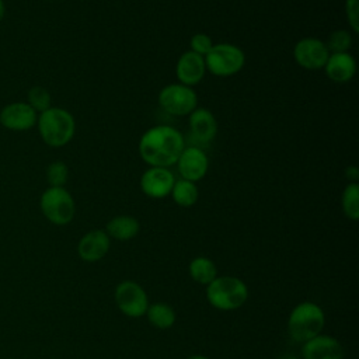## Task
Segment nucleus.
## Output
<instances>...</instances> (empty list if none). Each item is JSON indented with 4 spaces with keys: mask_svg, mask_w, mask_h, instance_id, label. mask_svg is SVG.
<instances>
[{
    "mask_svg": "<svg viewBox=\"0 0 359 359\" xmlns=\"http://www.w3.org/2000/svg\"><path fill=\"white\" fill-rule=\"evenodd\" d=\"M185 147L180 130L168 125H157L147 129L139 140V154L149 167L174 165Z\"/></svg>",
    "mask_w": 359,
    "mask_h": 359,
    "instance_id": "f257e3e1",
    "label": "nucleus"
},
{
    "mask_svg": "<svg viewBox=\"0 0 359 359\" xmlns=\"http://www.w3.org/2000/svg\"><path fill=\"white\" fill-rule=\"evenodd\" d=\"M36 128L41 139L50 147L66 146L74 136V116L65 108L50 107L38 114Z\"/></svg>",
    "mask_w": 359,
    "mask_h": 359,
    "instance_id": "f03ea898",
    "label": "nucleus"
},
{
    "mask_svg": "<svg viewBox=\"0 0 359 359\" xmlns=\"http://www.w3.org/2000/svg\"><path fill=\"white\" fill-rule=\"evenodd\" d=\"M325 324L323 309L313 302L299 303L290 313L287 320V332L296 342L306 341L321 334Z\"/></svg>",
    "mask_w": 359,
    "mask_h": 359,
    "instance_id": "7ed1b4c3",
    "label": "nucleus"
},
{
    "mask_svg": "<svg viewBox=\"0 0 359 359\" xmlns=\"http://www.w3.org/2000/svg\"><path fill=\"white\" fill-rule=\"evenodd\" d=\"M247 297V285L234 276H216L206 287V299L217 310H236L245 303Z\"/></svg>",
    "mask_w": 359,
    "mask_h": 359,
    "instance_id": "20e7f679",
    "label": "nucleus"
},
{
    "mask_svg": "<svg viewBox=\"0 0 359 359\" xmlns=\"http://www.w3.org/2000/svg\"><path fill=\"white\" fill-rule=\"evenodd\" d=\"M206 72L217 77H230L237 74L245 65V53L233 43H215L203 56Z\"/></svg>",
    "mask_w": 359,
    "mask_h": 359,
    "instance_id": "39448f33",
    "label": "nucleus"
},
{
    "mask_svg": "<svg viewBox=\"0 0 359 359\" xmlns=\"http://www.w3.org/2000/svg\"><path fill=\"white\" fill-rule=\"evenodd\" d=\"M39 206L43 216L57 226L70 223L76 212L74 199L65 187L46 188L41 195Z\"/></svg>",
    "mask_w": 359,
    "mask_h": 359,
    "instance_id": "423d86ee",
    "label": "nucleus"
},
{
    "mask_svg": "<svg viewBox=\"0 0 359 359\" xmlns=\"http://www.w3.org/2000/svg\"><path fill=\"white\" fill-rule=\"evenodd\" d=\"M158 104L172 116H187L198 107V95L189 86L171 83L160 90Z\"/></svg>",
    "mask_w": 359,
    "mask_h": 359,
    "instance_id": "0eeeda50",
    "label": "nucleus"
},
{
    "mask_svg": "<svg viewBox=\"0 0 359 359\" xmlns=\"http://www.w3.org/2000/svg\"><path fill=\"white\" fill-rule=\"evenodd\" d=\"M115 302L119 310L132 318L144 316L149 307V299L144 289L133 280H123L116 286Z\"/></svg>",
    "mask_w": 359,
    "mask_h": 359,
    "instance_id": "6e6552de",
    "label": "nucleus"
},
{
    "mask_svg": "<svg viewBox=\"0 0 359 359\" xmlns=\"http://www.w3.org/2000/svg\"><path fill=\"white\" fill-rule=\"evenodd\" d=\"M330 50L325 46V42L314 38L306 36L296 42L293 48V57L296 63L306 70H320L325 66Z\"/></svg>",
    "mask_w": 359,
    "mask_h": 359,
    "instance_id": "1a4fd4ad",
    "label": "nucleus"
},
{
    "mask_svg": "<svg viewBox=\"0 0 359 359\" xmlns=\"http://www.w3.org/2000/svg\"><path fill=\"white\" fill-rule=\"evenodd\" d=\"M38 112L27 101H15L4 105L0 111L3 128L14 132H24L36 125Z\"/></svg>",
    "mask_w": 359,
    "mask_h": 359,
    "instance_id": "9d476101",
    "label": "nucleus"
},
{
    "mask_svg": "<svg viewBox=\"0 0 359 359\" xmlns=\"http://www.w3.org/2000/svg\"><path fill=\"white\" fill-rule=\"evenodd\" d=\"M174 182V174L168 168L149 167L140 177V189L149 198L163 199L170 195Z\"/></svg>",
    "mask_w": 359,
    "mask_h": 359,
    "instance_id": "9b49d317",
    "label": "nucleus"
},
{
    "mask_svg": "<svg viewBox=\"0 0 359 359\" xmlns=\"http://www.w3.org/2000/svg\"><path fill=\"white\" fill-rule=\"evenodd\" d=\"M175 164L181 178L196 182L206 175L209 158L202 149L196 146H185Z\"/></svg>",
    "mask_w": 359,
    "mask_h": 359,
    "instance_id": "f8f14e48",
    "label": "nucleus"
},
{
    "mask_svg": "<svg viewBox=\"0 0 359 359\" xmlns=\"http://www.w3.org/2000/svg\"><path fill=\"white\" fill-rule=\"evenodd\" d=\"M206 74V65L203 56L187 50L184 52L175 65V76L178 83L194 87L202 81Z\"/></svg>",
    "mask_w": 359,
    "mask_h": 359,
    "instance_id": "ddd939ff",
    "label": "nucleus"
},
{
    "mask_svg": "<svg viewBox=\"0 0 359 359\" xmlns=\"http://www.w3.org/2000/svg\"><path fill=\"white\" fill-rule=\"evenodd\" d=\"M302 355L304 359H342L344 349L334 337L320 334L303 344Z\"/></svg>",
    "mask_w": 359,
    "mask_h": 359,
    "instance_id": "4468645a",
    "label": "nucleus"
},
{
    "mask_svg": "<svg viewBox=\"0 0 359 359\" xmlns=\"http://www.w3.org/2000/svg\"><path fill=\"white\" fill-rule=\"evenodd\" d=\"M188 116L189 132L196 142L209 143L216 137L217 121L209 109L196 107Z\"/></svg>",
    "mask_w": 359,
    "mask_h": 359,
    "instance_id": "2eb2a0df",
    "label": "nucleus"
},
{
    "mask_svg": "<svg viewBox=\"0 0 359 359\" xmlns=\"http://www.w3.org/2000/svg\"><path fill=\"white\" fill-rule=\"evenodd\" d=\"M109 244L111 238L104 230H91L80 238L77 251L83 261L95 262L105 257L109 250Z\"/></svg>",
    "mask_w": 359,
    "mask_h": 359,
    "instance_id": "dca6fc26",
    "label": "nucleus"
},
{
    "mask_svg": "<svg viewBox=\"0 0 359 359\" xmlns=\"http://www.w3.org/2000/svg\"><path fill=\"white\" fill-rule=\"evenodd\" d=\"M327 77L334 83H348L356 74V60L349 52L330 53L325 66Z\"/></svg>",
    "mask_w": 359,
    "mask_h": 359,
    "instance_id": "f3484780",
    "label": "nucleus"
},
{
    "mask_svg": "<svg viewBox=\"0 0 359 359\" xmlns=\"http://www.w3.org/2000/svg\"><path fill=\"white\" fill-rule=\"evenodd\" d=\"M140 230L139 220L133 216L121 215L112 217L105 227V233L109 236V238H115L119 241H128L137 236Z\"/></svg>",
    "mask_w": 359,
    "mask_h": 359,
    "instance_id": "a211bd4d",
    "label": "nucleus"
},
{
    "mask_svg": "<svg viewBox=\"0 0 359 359\" xmlns=\"http://www.w3.org/2000/svg\"><path fill=\"white\" fill-rule=\"evenodd\" d=\"M170 195L178 206L189 208L196 203L199 198V189L196 187V182L181 178V180H175Z\"/></svg>",
    "mask_w": 359,
    "mask_h": 359,
    "instance_id": "6ab92c4d",
    "label": "nucleus"
},
{
    "mask_svg": "<svg viewBox=\"0 0 359 359\" xmlns=\"http://www.w3.org/2000/svg\"><path fill=\"white\" fill-rule=\"evenodd\" d=\"M146 316L150 324L158 330H167L175 323V311L171 306L165 303H154L149 304L146 310Z\"/></svg>",
    "mask_w": 359,
    "mask_h": 359,
    "instance_id": "aec40b11",
    "label": "nucleus"
},
{
    "mask_svg": "<svg viewBox=\"0 0 359 359\" xmlns=\"http://www.w3.org/2000/svg\"><path fill=\"white\" fill-rule=\"evenodd\" d=\"M191 278L201 285H209L216 278V265L206 257H196L189 264Z\"/></svg>",
    "mask_w": 359,
    "mask_h": 359,
    "instance_id": "412c9836",
    "label": "nucleus"
},
{
    "mask_svg": "<svg viewBox=\"0 0 359 359\" xmlns=\"http://www.w3.org/2000/svg\"><path fill=\"white\" fill-rule=\"evenodd\" d=\"M341 205L344 215L351 220L359 219V184L348 182L342 191Z\"/></svg>",
    "mask_w": 359,
    "mask_h": 359,
    "instance_id": "4be33fe9",
    "label": "nucleus"
},
{
    "mask_svg": "<svg viewBox=\"0 0 359 359\" xmlns=\"http://www.w3.org/2000/svg\"><path fill=\"white\" fill-rule=\"evenodd\" d=\"M353 45V35L349 29H335L330 34L325 46L330 53L348 52Z\"/></svg>",
    "mask_w": 359,
    "mask_h": 359,
    "instance_id": "5701e85b",
    "label": "nucleus"
},
{
    "mask_svg": "<svg viewBox=\"0 0 359 359\" xmlns=\"http://www.w3.org/2000/svg\"><path fill=\"white\" fill-rule=\"evenodd\" d=\"M27 102L38 112H43L48 108L52 107V98H50V93L42 87V86H34L28 90L27 94Z\"/></svg>",
    "mask_w": 359,
    "mask_h": 359,
    "instance_id": "b1692460",
    "label": "nucleus"
},
{
    "mask_svg": "<svg viewBox=\"0 0 359 359\" xmlns=\"http://www.w3.org/2000/svg\"><path fill=\"white\" fill-rule=\"evenodd\" d=\"M67 180H69V168L63 161L60 160L52 161L46 167V181L49 187H65Z\"/></svg>",
    "mask_w": 359,
    "mask_h": 359,
    "instance_id": "393cba45",
    "label": "nucleus"
},
{
    "mask_svg": "<svg viewBox=\"0 0 359 359\" xmlns=\"http://www.w3.org/2000/svg\"><path fill=\"white\" fill-rule=\"evenodd\" d=\"M189 45H191V50L192 52H195V53H198L201 56H205L212 49V46L215 43H213V39L208 34L198 32V34L191 36Z\"/></svg>",
    "mask_w": 359,
    "mask_h": 359,
    "instance_id": "a878e982",
    "label": "nucleus"
},
{
    "mask_svg": "<svg viewBox=\"0 0 359 359\" xmlns=\"http://www.w3.org/2000/svg\"><path fill=\"white\" fill-rule=\"evenodd\" d=\"M345 15L349 28L359 32V0H345Z\"/></svg>",
    "mask_w": 359,
    "mask_h": 359,
    "instance_id": "bb28decb",
    "label": "nucleus"
},
{
    "mask_svg": "<svg viewBox=\"0 0 359 359\" xmlns=\"http://www.w3.org/2000/svg\"><path fill=\"white\" fill-rule=\"evenodd\" d=\"M345 177L349 182H358L359 180V168L355 167V165H349L346 170H345Z\"/></svg>",
    "mask_w": 359,
    "mask_h": 359,
    "instance_id": "cd10ccee",
    "label": "nucleus"
},
{
    "mask_svg": "<svg viewBox=\"0 0 359 359\" xmlns=\"http://www.w3.org/2000/svg\"><path fill=\"white\" fill-rule=\"evenodd\" d=\"M4 14H6V4L3 0H0V21L4 18Z\"/></svg>",
    "mask_w": 359,
    "mask_h": 359,
    "instance_id": "c85d7f7f",
    "label": "nucleus"
},
{
    "mask_svg": "<svg viewBox=\"0 0 359 359\" xmlns=\"http://www.w3.org/2000/svg\"><path fill=\"white\" fill-rule=\"evenodd\" d=\"M185 359H210V358H208L205 355H191V356H188Z\"/></svg>",
    "mask_w": 359,
    "mask_h": 359,
    "instance_id": "c756f323",
    "label": "nucleus"
},
{
    "mask_svg": "<svg viewBox=\"0 0 359 359\" xmlns=\"http://www.w3.org/2000/svg\"><path fill=\"white\" fill-rule=\"evenodd\" d=\"M46 1H49V0H46Z\"/></svg>",
    "mask_w": 359,
    "mask_h": 359,
    "instance_id": "7c9ffc66",
    "label": "nucleus"
}]
</instances>
